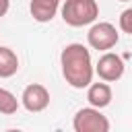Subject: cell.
<instances>
[{
  "instance_id": "52a82bcc",
  "label": "cell",
  "mask_w": 132,
  "mask_h": 132,
  "mask_svg": "<svg viewBox=\"0 0 132 132\" xmlns=\"http://www.w3.org/2000/svg\"><path fill=\"white\" fill-rule=\"evenodd\" d=\"M60 8V0H31L29 10L37 23H50Z\"/></svg>"
},
{
  "instance_id": "6da1fadb",
  "label": "cell",
  "mask_w": 132,
  "mask_h": 132,
  "mask_svg": "<svg viewBox=\"0 0 132 132\" xmlns=\"http://www.w3.org/2000/svg\"><path fill=\"white\" fill-rule=\"evenodd\" d=\"M60 66L70 87L85 89L93 82L95 66L91 60V52L82 43H68L60 54Z\"/></svg>"
},
{
  "instance_id": "9c48e42d",
  "label": "cell",
  "mask_w": 132,
  "mask_h": 132,
  "mask_svg": "<svg viewBox=\"0 0 132 132\" xmlns=\"http://www.w3.org/2000/svg\"><path fill=\"white\" fill-rule=\"evenodd\" d=\"M19 70V58L16 54L6 47V45H0V78H10L14 76Z\"/></svg>"
},
{
  "instance_id": "30bf717a",
  "label": "cell",
  "mask_w": 132,
  "mask_h": 132,
  "mask_svg": "<svg viewBox=\"0 0 132 132\" xmlns=\"http://www.w3.org/2000/svg\"><path fill=\"white\" fill-rule=\"evenodd\" d=\"M16 109H19V99H16V95H12L8 89H2V87H0V113L12 116V113H16Z\"/></svg>"
},
{
  "instance_id": "7c38bea8",
  "label": "cell",
  "mask_w": 132,
  "mask_h": 132,
  "mask_svg": "<svg viewBox=\"0 0 132 132\" xmlns=\"http://www.w3.org/2000/svg\"><path fill=\"white\" fill-rule=\"evenodd\" d=\"M8 6H10V0H0V19L8 12Z\"/></svg>"
},
{
  "instance_id": "5b68a950",
  "label": "cell",
  "mask_w": 132,
  "mask_h": 132,
  "mask_svg": "<svg viewBox=\"0 0 132 132\" xmlns=\"http://www.w3.org/2000/svg\"><path fill=\"white\" fill-rule=\"evenodd\" d=\"M124 60L118 56V54H113V52H105L101 58H99V62L95 64V72L99 74V78L101 80H105V82H116V80H120L122 76H124Z\"/></svg>"
},
{
  "instance_id": "3957f363",
  "label": "cell",
  "mask_w": 132,
  "mask_h": 132,
  "mask_svg": "<svg viewBox=\"0 0 132 132\" xmlns=\"http://www.w3.org/2000/svg\"><path fill=\"white\" fill-rule=\"evenodd\" d=\"M74 132H107L109 130V120L101 113L99 107H82L76 111L72 120Z\"/></svg>"
},
{
  "instance_id": "8fae6325",
  "label": "cell",
  "mask_w": 132,
  "mask_h": 132,
  "mask_svg": "<svg viewBox=\"0 0 132 132\" xmlns=\"http://www.w3.org/2000/svg\"><path fill=\"white\" fill-rule=\"evenodd\" d=\"M120 29L132 37V8H126L120 14Z\"/></svg>"
},
{
  "instance_id": "7a4b0ae2",
  "label": "cell",
  "mask_w": 132,
  "mask_h": 132,
  "mask_svg": "<svg viewBox=\"0 0 132 132\" xmlns=\"http://www.w3.org/2000/svg\"><path fill=\"white\" fill-rule=\"evenodd\" d=\"M99 16L97 0H66L62 6V19L70 27H85Z\"/></svg>"
},
{
  "instance_id": "ba28073f",
  "label": "cell",
  "mask_w": 132,
  "mask_h": 132,
  "mask_svg": "<svg viewBox=\"0 0 132 132\" xmlns=\"http://www.w3.org/2000/svg\"><path fill=\"white\" fill-rule=\"evenodd\" d=\"M87 101L93 107H107L111 103V87L107 82H91L87 87Z\"/></svg>"
},
{
  "instance_id": "8992f818",
  "label": "cell",
  "mask_w": 132,
  "mask_h": 132,
  "mask_svg": "<svg viewBox=\"0 0 132 132\" xmlns=\"http://www.w3.org/2000/svg\"><path fill=\"white\" fill-rule=\"evenodd\" d=\"M21 103L27 111L39 113L50 105V91L39 82H31V85L25 87V91L21 95Z\"/></svg>"
},
{
  "instance_id": "277c9868",
  "label": "cell",
  "mask_w": 132,
  "mask_h": 132,
  "mask_svg": "<svg viewBox=\"0 0 132 132\" xmlns=\"http://www.w3.org/2000/svg\"><path fill=\"white\" fill-rule=\"evenodd\" d=\"M120 39V33L118 29L111 25V23H93L89 33H87V41L93 50H99V52H107L111 50Z\"/></svg>"
},
{
  "instance_id": "4fadbf2b",
  "label": "cell",
  "mask_w": 132,
  "mask_h": 132,
  "mask_svg": "<svg viewBox=\"0 0 132 132\" xmlns=\"http://www.w3.org/2000/svg\"><path fill=\"white\" fill-rule=\"evenodd\" d=\"M120 2H128V0H120Z\"/></svg>"
}]
</instances>
